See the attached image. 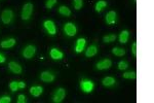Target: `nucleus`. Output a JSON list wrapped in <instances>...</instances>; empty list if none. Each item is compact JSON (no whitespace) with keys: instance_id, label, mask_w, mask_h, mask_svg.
Listing matches in <instances>:
<instances>
[{"instance_id":"1","label":"nucleus","mask_w":154,"mask_h":103,"mask_svg":"<svg viewBox=\"0 0 154 103\" xmlns=\"http://www.w3.org/2000/svg\"><path fill=\"white\" fill-rule=\"evenodd\" d=\"M32 11H33V4L30 2L26 3V4L23 6V11H22V19L23 20H29L32 15Z\"/></svg>"},{"instance_id":"2","label":"nucleus","mask_w":154,"mask_h":103,"mask_svg":"<svg viewBox=\"0 0 154 103\" xmlns=\"http://www.w3.org/2000/svg\"><path fill=\"white\" fill-rule=\"evenodd\" d=\"M65 96H66V91H65V89L59 88L58 90L56 91V93H54V98H52V101H54V103H60V102H62V101L64 100Z\"/></svg>"},{"instance_id":"3","label":"nucleus","mask_w":154,"mask_h":103,"mask_svg":"<svg viewBox=\"0 0 154 103\" xmlns=\"http://www.w3.org/2000/svg\"><path fill=\"white\" fill-rule=\"evenodd\" d=\"M13 18V13L10 9H5L1 13V20L4 24H9Z\"/></svg>"},{"instance_id":"4","label":"nucleus","mask_w":154,"mask_h":103,"mask_svg":"<svg viewBox=\"0 0 154 103\" xmlns=\"http://www.w3.org/2000/svg\"><path fill=\"white\" fill-rule=\"evenodd\" d=\"M35 53H36V48L34 46H31L30 44V46H27L24 48V50H23V56L26 59H31L35 55Z\"/></svg>"},{"instance_id":"5","label":"nucleus","mask_w":154,"mask_h":103,"mask_svg":"<svg viewBox=\"0 0 154 103\" xmlns=\"http://www.w3.org/2000/svg\"><path fill=\"white\" fill-rule=\"evenodd\" d=\"M64 31L67 34L68 36H74L76 35L77 33V29H76V26L72 23H67V24L64 26Z\"/></svg>"},{"instance_id":"6","label":"nucleus","mask_w":154,"mask_h":103,"mask_svg":"<svg viewBox=\"0 0 154 103\" xmlns=\"http://www.w3.org/2000/svg\"><path fill=\"white\" fill-rule=\"evenodd\" d=\"M44 28H45V30L47 31L48 34H50V35H54L56 32V26H54V23L52 22V21H45L43 24Z\"/></svg>"},{"instance_id":"7","label":"nucleus","mask_w":154,"mask_h":103,"mask_svg":"<svg viewBox=\"0 0 154 103\" xmlns=\"http://www.w3.org/2000/svg\"><path fill=\"white\" fill-rule=\"evenodd\" d=\"M80 88L83 92L91 93L93 89V83L91 81H82L80 83Z\"/></svg>"},{"instance_id":"8","label":"nucleus","mask_w":154,"mask_h":103,"mask_svg":"<svg viewBox=\"0 0 154 103\" xmlns=\"http://www.w3.org/2000/svg\"><path fill=\"white\" fill-rule=\"evenodd\" d=\"M111 65H112V62H111V60L104 59V60H102V61H100L98 64H97V68H98L99 70H105V69H108V68H110Z\"/></svg>"},{"instance_id":"9","label":"nucleus","mask_w":154,"mask_h":103,"mask_svg":"<svg viewBox=\"0 0 154 103\" xmlns=\"http://www.w3.org/2000/svg\"><path fill=\"white\" fill-rule=\"evenodd\" d=\"M116 19H117V15H116V13L111 11H109L106 15V23L108 25H113L116 23Z\"/></svg>"},{"instance_id":"10","label":"nucleus","mask_w":154,"mask_h":103,"mask_svg":"<svg viewBox=\"0 0 154 103\" xmlns=\"http://www.w3.org/2000/svg\"><path fill=\"white\" fill-rule=\"evenodd\" d=\"M8 68L10 69V71H13V72L15 73V74H20V73H22V67H21L17 62H13V61L9 62Z\"/></svg>"},{"instance_id":"11","label":"nucleus","mask_w":154,"mask_h":103,"mask_svg":"<svg viewBox=\"0 0 154 103\" xmlns=\"http://www.w3.org/2000/svg\"><path fill=\"white\" fill-rule=\"evenodd\" d=\"M40 78H41V81H44V83H52L54 79V74H52V73L49 72V71H43V72L41 73V75H40Z\"/></svg>"},{"instance_id":"12","label":"nucleus","mask_w":154,"mask_h":103,"mask_svg":"<svg viewBox=\"0 0 154 103\" xmlns=\"http://www.w3.org/2000/svg\"><path fill=\"white\" fill-rule=\"evenodd\" d=\"M85 43H86V41H85L84 38H79V39H77L76 46H75L76 53H81V52L83 50V48H84Z\"/></svg>"},{"instance_id":"13","label":"nucleus","mask_w":154,"mask_h":103,"mask_svg":"<svg viewBox=\"0 0 154 103\" xmlns=\"http://www.w3.org/2000/svg\"><path fill=\"white\" fill-rule=\"evenodd\" d=\"M15 44V38H9V39H5V40H3V41H1L0 46L3 48H13Z\"/></svg>"},{"instance_id":"14","label":"nucleus","mask_w":154,"mask_h":103,"mask_svg":"<svg viewBox=\"0 0 154 103\" xmlns=\"http://www.w3.org/2000/svg\"><path fill=\"white\" fill-rule=\"evenodd\" d=\"M97 53H98V48H97V46L95 44H91V46H88V48L86 50V52H85V56L86 57H93V56L97 55Z\"/></svg>"},{"instance_id":"15","label":"nucleus","mask_w":154,"mask_h":103,"mask_svg":"<svg viewBox=\"0 0 154 103\" xmlns=\"http://www.w3.org/2000/svg\"><path fill=\"white\" fill-rule=\"evenodd\" d=\"M42 88L39 85H34V87H31L30 88V94L34 97H39L42 93Z\"/></svg>"},{"instance_id":"16","label":"nucleus","mask_w":154,"mask_h":103,"mask_svg":"<svg viewBox=\"0 0 154 103\" xmlns=\"http://www.w3.org/2000/svg\"><path fill=\"white\" fill-rule=\"evenodd\" d=\"M50 57L54 60H61L63 58V53L56 48H52L50 50Z\"/></svg>"},{"instance_id":"17","label":"nucleus","mask_w":154,"mask_h":103,"mask_svg":"<svg viewBox=\"0 0 154 103\" xmlns=\"http://www.w3.org/2000/svg\"><path fill=\"white\" fill-rule=\"evenodd\" d=\"M119 42L120 43H126L128 39V30H123L121 33L119 34Z\"/></svg>"},{"instance_id":"18","label":"nucleus","mask_w":154,"mask_h":103,"mask_svg":"<svg viewBox=\"0 0 154 103\" xmlns=\"http://www.w3.org/2000/svg\"><path fill=\"white\" fill-rule=\"evenodd\" d=\"M115 83H116V81H115V79L113 78V77H111V76L105 77V78L103 79V81H102L103 85H105V87H111V85H113Z\"/></svg>"},{"instance_id":"19","label":"nucleus","mask_w":154,"mask_h":103,"mask_svg":"<svg viewBox=\"0 0 154 103\" xmlns=\"http://www.w3.org/2000/svg\"><path fill=\"white\" fill-rule=\"evenodd\" d=\"M112 54L117 56V57H122L123 55H125V50H123L121 48H114L112 50Z\"/></svg>"},{"instance_id":"20","label":"nucleus","mask_w":154,"mask_h":103,"mask_svg":"<svg viewBox=\"0 0 154 103\" xmlns=\"http://www.w3.org/2000/svg\"><path fill=\"white\" fill-rule=\"evenodd\" d=\"M106 6H107L106 1H104V0H100V1H98L97 4H95V11L100 13V11H102V9L105 8Z\"/></svg>"},{"instance_id":"21","label":"nucleus","mask_w":154,"mask_h":103,"mask_svg":"<svg viewBox=\"0 0 154 103\" xmlns=\"http://www.w3.org/2000/svg\"><path fill=\"white\" fill-rule=\"evenodd\" d=\"M59 13H61L62 15H65V17H69L70 15H71V11H70V8H68L67 6H61L59 8Z\"/></svg>"},{"instance_id":"22","label":"nucleus","mask_w":154,"mask_h":103,"mask_svg":"<svg viewBox=\"0 0 154 103\" xmlns=\"http://www.w3.org/2000/svg\"><path fill=\"white\" fill-rule=\"evenodd\" d=\"M123 77L126 79H136L137 73H136V71H128V72L123 73Z\"/></svg>"},{"instance_id":"23","label":"nucleus","mask_w":154,"mask_h":103,"mask_svg":"<svg viewBox=\"0 0 154 103\" xmlns=\"http://www.w3.org/2000/svg\"><path fill=\"white\" fill-rule=\"evenodd\" d=\"M115 39H116V35H114V34H110V35L104 36L103 41L104 42H112V41H114Z\"/></svg>"},{"instance_id":"24","label":"nucleus","mask_w":154,"mask_h":103,"mask_svg":"<svg viewBox=\"0 0 154 103\" xmlns=\"http://www.w3.org/2000/svg\"><path fill=\"white\" fill-rule=\"evenodd\" d=\"M73 4H74V8L78 11V9H80L82 7L83 1L82 0H73Z\"/></svg>"},{"instance_id":"25","label":"nucleus","mask_w":154,"mask_h":103,"mask_svg":"<svg viewBox=\"0 0 154 103\" xmlns=\"http://www.w3.org/2000/svg\"><path fill=\"white\" fill-rule=\"evenodd\" d=\"M128 67V62L120 61L119 63H118V69H119V70H125Z\"/></svg>"},{"instance_id":"26","label":"nucleus","mask_w":154,"mask_h":103,"mask_svg":"<svg viewBox=\"0 0 154 103\" xmlns=\"http://www.w3.org/2000/svg\"><path fill=\"white\" fill-rule=\"evenodd\" d=\"M9 88H10L11 92H15V91L19 89V85H17V81H11L9 83Z\"/></svg>"},{"instance_id":"27","label":"nucleus","mask_w":154,"mask_h":103,"mask_svg":"<svg viewBox=\"0 0 154 103\" xmlns=\"http://www.w3.org/2000/svg\"><path fill=\"white\" fill-rule=\"evenodd\" d=\"M56 3V0H47V1H46V3H45V5H46V7H47L48 9H52V6H54Z\"/></svg>"},{"instance_id":"28","label":"nucleus","mask_w":154,"mask_h":103,"mask_svg":"<svg viewBox=\"0 0 154 103\" xmlns=\"http://www.w3.org/2000/svg\"><path fill=\"white\" fill-rule=\"evenodd\" d=\"M25 102H27L26 96L23 94H20L19 95V97H17V103H25Z\"/></svg>"},{"instance_id":"29","label":"nucleus","mask_w":154,"mask_h":103,"mask_svg":"<svg viewBox=\"0 0 154 103\" xmlns=\"http://www.w3.org/2000/svg\"><path fill=\"white\" fill-rule=\"evenodd\" d=\"M11 101L10 97L8 96H3L0 98V103H9Z\"/></svg>"},{"instance_id":"30","label":"nucleus","mask_w":154,"mask_h":103,"mask_svg":"<svg viewBox=\"0 0 154 103\" xmlns=\"http://www.w3.org/2000/svg\"><path fill=\"white\" fill-rule=\"evenodd\" d=\"M132 53L134 57H137V42H134L132 44Z\"/></svg>"},{"instance_id":"31","label":"nucleus","mask_w":154,"mask_h":103,"mask_svg":"<svg viewBox=\"0 0 154 103\" xmlns=\"http://www.w3.org/2000/svg\"><path fill=\"white\" fill-rule=\"evenodd\" d=\"M17 85H19V89H24L26 87V83L24 81H17Z\"/></svg>"},{"instance_id":"32","label":"nucleus","mask_w":154,"mask_h":103,"mask_svg":"<svg viewBox=\"0 0 154 103\" xmlns=\"http://www.w3.org/2000/svg\"><path fill=\"white\" fill-rule=\"evenodd\" d=\"M3 62H5V57L2 54H0V63H3Z\"/></svg>"},{"instance_id":"33","label":"nucleus","mask_w":154,"mask_h":103,"mask_svg":"<svg viewBox=\"0 0 154 103\" xmlns=\"http://www.w3.org/2000/svg\"><path fill=\"white\" fill-rule=\"evenodd\" d=\"M134 2L136 3V2H137V0H134Z\"/></svg>"}]
</instances>
